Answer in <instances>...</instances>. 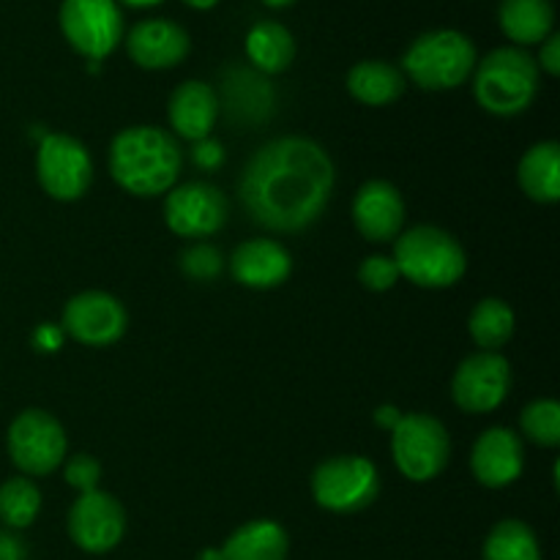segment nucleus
Listing matches in <instances>:
<instances>
[{
  "instance_id": "obj_8",
  "label": "nucleus",
  "mask_w": 560,
  "mask_h": 560,
  "mask_svg": "<svg viewBox=\"0 0 560 560\" xmlns=\"http://www.w3.org/2000/svg\"><path fill=\"white\" fill-rule=\"evenodd\" d=\"M5 446H9V457L22 474L31 476H49L58 470L66 459V430L52 413L47 410H22L9 427L5 435Z\"/></svg>"
},
{
  "instance_id": "obj_9",
  "label": "nucleus",
  "mask_w": 560,
  "mask_h": 560,
  "mask_svg": "<svg viewBox=\"0 0 560 560\" xmlns=\"http://www.w3.org/2000/svg\"><path fill=\"white\" fill-rule=\"evenodd\" d=\"M36 175L52 200L74 202L91 189L93 159L77 137L52 131L38 142Z\"/></svg>"
},
{
  "instance_id": "obj_40",
  "label": "nucleus",
  "mask_w": 560,
  "mask_h": 560,
  "mask_svg": "<svg viewBox=\"0 0 560 560\" xmlns=\"http://www.w3.org/2000/svg\"><path fill=\"white\" fill-rule=\"evenodd\" d=\"M262 3H266L268 9H288V5H293L295 0H262Z\"/></svg>"
},
{
  "instance_id": "obj_33",
  "label": "nucleus",
  "mask_w": 560,
  "mask_h": 560,
  "mask_svg": "<svg viewBox=\"0 0 560 560\" xmlns=\"http://www.w3.org/2000/svg\"><path fill=\"white\" fill-rule=\"evenodd\" d=\"M191 159H195L197 167H202V170L222 167V162H224L222 142H217V140H213V137H206V140H197L195 142V151H191Z\"/></svg>"
},
{
  "instance_id": "obj_10",
  "label": "nucleus",
  "mask_w": 560,
  "mask_h": 560,
  "mask_svg": "<svg viewBox=\"0 0 560 560\" xmlns=\"http://www.w3.org/2000/svg\"><path fill=\"white\" fill-rule=\"evenodd\" d=\"M58 20L71 49L96 63L124 38V14L115 0H63Z\"/></svg>"
},
{
  "instance_id": "obj_2",
  "label": "nucleus",
  "mask_w": 560,
  "mask_h": 560,
  "mask_svg": "<svg viewBox=\"0 0 560 560\" xmlns=\"http://www.w3.org/2000/svg\"><path fill=\"white\" fill-rule=\"evenodd\" d=\"M184 153L175 137L159 126H129L109 145V175L135 197L164 195L178 180Z\"/></svg>"
},
{
  "instance_id": "obj_24",
  "label": "nucleus",
  "mask_w": 560,
  "mask_h": 560,
  "mask_svg": "<svg viewBox=\"0 0 560 560\" xmlns=\"http://www.w3.org/2000/svg\"><path fill=\"white\" fill-rule=\"evenodd\" d=\"M246 58L260 74H282L295 58V38L284 25L262 20L246 33Z\"/></svg>"
},
{
  "instance_id": "obj_18",
  "label": "nucleus",
  "mask_w": 560,
  "mask_h": 560,
  "mask_svg": "<svg viewBox=\"0 0 560 560\" xmlns=\"http://www.w3.org/2000/svg\"><path fill=\"white\" fill-rule=\"evenodd\" d=\"M230 271L235 282L249 290L279 288L293 273V257L279 241L252 238L244 241L230 257Z\"/></svg>"
},
{
  "instance_id": "obj_30",
  "label": "nucleus",
  "mask_w": 560,
  "mask_h": 560,
  "mask_svg": "<svg viewBox=\"0 0 560 560\" xmlns=\"http://www.w3.org/2000/svg\"><path fill=\"white\" fill-rule=\"evenodd\" d=\"M224 257L217 246L211 244H195L180 255V271L195 282H211L222 273Z\"/></svg>"
},
{
  "instance_id": "obj_21",
  "label": "nucleus",
  "mask_w": 560,
  "mask_h": 560,
  "mask_svg": "<svg viewBox=\"0 0 560 560\" xmlns=\"http://www.w3.org/2000/svg\"><path fill=\"white\" fill-rule=\"evenodd\" d=\"M517 180L525 195L539 206L560 200V145L556 140L536 142L520 159Z\"/></svg>"
},
{
  "instance_id": "obj_25",
  "label": "nucleus",
  "mask_w": 560,
  "mask_h": 560,
  "mask_svg": "<svg viewBox=\"0 0 560 560\" xmlns=\"http://www.w3.org/2000/svg\"><path fill=\"white\" fill-rule=\"evenodd\" d=\"M224 107L230 115L244 120H262L271 113L273 93L268 82L262 80L260 71L244 69V66H233L224 71Z\"/></svg>"
},
{
  "instance_id": "obj_13",
  "label": "nucleus",
  "mask_w": 560,
  "mask_h": 560,
  "mask_svg": "<svg viewBox=\"0 0 560 560\" xmlns=\"http://www.w3.org/2000/svg\"><path fill=\"white\" fill-rule=\"evenodd\" d=\"M126 512L115 495L104 490L82 492L69 509V536L88 556L113 552L124 541Z\"/></svg>"
},
{
  "instance_id": "obj_34",
  "label": "nucleus",
  "mask_w": 560,
  "mask_h": 560,
  "mask_svg": "<svg viewBox=\"0 0 560 560\" xmlns=\"http://www.w3.org/2000/svg\"><path fill=\"white\" fill-rule=\"evenodd\" d=\"M539 69H545L550 77L560 74V36L558 33H550V36L541 42V52H539Z\"/></svg>"
},
{
  "instance_id": "obj_38",
  "label": "nucleus",
  "mask_w": 560,
  "mask_h": 560,
  "mask_svg": "<svg viewBox=\"0 0 560 560\" xmlns=\"http://www.w3.org/2000/svg\"><path fill=\"white\" fill-rule=\"evenodd\" d=\"M115 3H124L129 9H151V5L164 3V0H115Z\"/></svg>"
},
{
  "instance_id": "obj_37",
  "label": "nucleus",
  "mask_w": 560,
  "mask_h": 560,
  "mask_svg": "<svg viewBox=\"0 0 560 560\" xmlns=\"http://www.w3.org/2000/svg\"><path fill=\"white\" fill-rule=\"evenodd\" d=\"M375 419H377V424H381V427H388V430H394V427H397V421L402 419V413H397L394 408H381V410H377Z\"/></svg>"
},
{
  "instance_id": "obj_4",
  "label": "nucleus",
  "mask_w": 560,
  "mask_h": 560,
  "mask_svg": "<svg viewBox=\"0 0 560 560\" xmlns=\"http://www.w3.org/2000/svg\"><path fill=\"white\" fill-rule=\"evenodd\" d=\"M539 66L525 49H492L474 69V96L485 113L514 118L539 96Z\"/></svg>"
},
{
  "instance_id": "obj_11",
  "label": "nucleus",
  "mask_w": 560,
  "mask_h": 560,
  "mask_svg": "<svg viewBox=\"0 0 560 560\" xmlns=\"http://www.w3.org/2000/svg\"><path fill=\"white\" fill-rule=\"evenodd\" d=\"M512 388V364L501 353L479 350L457 366L452 377V397L465 413L485 416L501 408Z\"/></svg>"
},
{
  "instance_id": "obj_32",
  "label": "nucleus",
  "mask_w": 560,
  "mask_h": 560,
  "mask_svg": "<svg viewBox=\"0 0 560 560\" xmlns=\"http://www.w3.org/2000/svg\"><path fill=\"white\" fill-rule=\"evenodd\" d=\"M69 487H74L77 492H93L98 490V479H102V465L91 457V454H74V457L66 463L63 470Z\"/></svg>"
},
{
  "instance_id": "obj_7",
  "label": "nucleus",
  "mask_w": 560,
  "mask_h": 560,
  "mask_svg": "<svg viewBox=\"0 0 560 560\" xmlns=\"http://www.w3.org/2000/svg\"><path fill=\"white\" fill-rule=\"evenodd\" d=\"M381 495L375 463L359 454H345L320 463L312 474V498L331 514L364 512Z\"/></svg>"
},
{
  "instance_id": "obj_28",
  "label": "nucleus",
  "mask_w": 560,
  "mask_h": 560,
  "mask_svg": "<svg viewBox=\"0 0 560 560\" xmlns=\"http://www.w3.org/2000/svg\"><path fill=\"white\" fill-rule=\"evenodd\" d=\"M42 512V490L27 476L0 485V523L11 530L31 528Z\"/></svg>"
},
{
  "instance_id": "obj_5",
  "label": "nucleus",
  "mask_w": 560,
  "mask_h": 560,
  "mask_svg": "<svg viewBox=\"0 0 560 560\" xmlns=\"http://www.w3.org/2000/svg\"><path fill=\"white\" fill-rule=\"evenodd\" d=\"M402 69L424 91H452L468 82L476 69V47L465 33L452 27L427 31L402 58Z\"/></svg>"
},
{
  "instance_id": "obj_27",
  "label": "nucleus",
  "mask_w": 560,
  "mask_h": 560,
  "mask_svg": "<svg viewBox=\"0 0 560 560\" xmlns=\"http://www.w3.org/2000/svg\"><path fill=\"white\" fill-rule=\"evenodd\" d=\"M514 310L503 299H485L474 306L468 331L481 350L498 353V348L514 337Z\"/></svg>"
},
{
  "instance_id": "obj_16",
  "label": "nucleus",
  "mask_w": 560,
  "mask_h": 560,
  "mask_svg": "<svg viewBox=\"0 0 560 560\" xmlns=\"http://www.w3.org/2000/svg\"><path fill=\"white\" fill-rule=\"evenodd\" d=\"M191 49V38L173 20H142L126 36V52L140 69L162 71L184 63Z\"/></svg>"
},
{
  "instance_id": "obj_35",
  "label": "nucleus",
  "mask_w": 560,
  "mask_h": 560,
  "mask_svg": "<svg viewBox=\"0 0 560 560\" xmlns=\"http://www.w3.org/2000/svg\"><path fill=\"white\" fill-rule=\"evenodd\" d=\"M25 541L16 534L0 530V560H25Z\"/></svg>"
},
{
  "instance_id": "obj_6",
  "label": "nucleus",
  "mask_w": 560,
  "mask_h": 560,
  "mask_svg": "<svg viewBox=\"0 0 560 560\" xmlns=\"http://www.w3.org/2000/svg\"><path fill=\"white\" fill-rule=\"evenodd\" d=\"M392 457L405 479L427 485L446 470L452 457L448 430L430 413H402L392 430Z\"/></svg>"
},
{
  "instance_id": "obj_3",
  "label": "nucleus",
  "mask_w": 560,
  "mask_h": 560,
  "mask_svg": "<svg viewBox=\"0 0 560 560\" xmlns=\"http://www.w3.org/2000/svg\"><path fill=\"white\" fill-rule=\"evenodd\" d=\"M394 262L399 277L424 290L454 288L468 271L463 244L448 230L416 224L394 238Z\"/></svg>"
},
{
  "instance_id": "obj_1",
  "label": "nucleus",
  "mask_w": 560,
  "mask_h": 560,
  "mask_svg": "<svg viewBox=\"0 0 560 560\" xmlns=\"http://www.w3.org/2000/svg\"><path fill=\"white\" fill-rule=\"evenodd\" d=\"M334 191V162L310 137H279L246 162L238 195L257 224L301 233L326 211Z\"/></svg>"
},
{
  "instance_id": "obj_26",
  "label": "nucleus",
  "mask_w": 560,
  "mask_h": 560,
  "mask_svg": "<svg viewBox=\"0 0 560 560\" xmlns=\"http://www.w3.org/2000/svg\"><path fill=\"white\" fill-rule=\"evenodd\" d=\"M481 560H541L539 536L523 520H501L487 534Z\"/></svg>"
},
{
  "instance_id": "obj_23",
  "label": "nucleus",
  "mask_w": 560,
  "mask_h": 560,
  "mask_svg": "<svg viewBox=\"0 0 560 560\" xmlns=\"http://www.w3.org/2000/svg\"><path fill=\"white\" fill-rule=\"evenodd\" d=\"M348 91L366 107H388L405 93V74L386 60H361L348 71Z\"/></svg>"
},
{
  "instance_id": "obj_36",
  "label": "nucleus",
  "mask_w": 560,
  "mask_h": 560,
  "mask_svg": "<svg viewBox=\"0 0 560 560\" xmlns=\"http://www.w3.org/2000/svg\"><path fill=\"white\" fill-rule=\"evenodd\" d=\"M36 345H38V348H44V350L60 348V331L47 323V326H42L36 331Z\"/></svg>"
},
{
  "instance_id": "obj_17",
  "label": "nucleus",
  "mask_w": 560,
  "mask_h": 560,
  "mask_svg": "<svg viewBox=\"0 0 560 560\" xmlns=\"http://www.w3.org/2000/svg\"><path fill=\"white\" fill-rule=\"evenodd\" d=\"M355 230L372 244H388L405 228V200L388 180H366L353 200Z\"/></svg>"
},
{
  "instance_id": "obj_12",
  "label": "nucleus",
  "mask_w": 560,
  "mask_h": 560,
  "mask_svg": "<svg viewBox=\"0 0 560 560\" xmlns=\"http://www.w3.org/2000/svg\"><path fill=\"white\" fill-rule=\"evenodd\" d=\"M164 222L180 238H208L228 222V197L206 180H189L167 191Z\"/></svg>"
},
{
  "instance_id": "obj_15",
  "label": "nucleus",
  "mask_w": 560,
  "mask_h": 560,
  "mask_svg": "<svg viewBox=\"0 0 560 560\" xmlns=\"http://www.w3.org/2000/svg\"><path fill=\"white\" fill-rule=\"evenodd\" d=\"M525 452L523 441L509 427H492L481 432L470 452V470L487 490H503L523 476Z\"/></svg>"
},
{
  "instance_id": "obj_39",
  "label": "nucleus",
  "mask_w": 560,
  "mask_h": 560,
  "mask_svg": "<svg viewBox=\"0 0 560 560\" xmlns=\"http://www.w3.org/2000/svg\"><path fill=\"white\" fill-rule=\"evenodd\" d=\"M186 5H189V9H197V11H208V9H213V5L219 3V0H184Z\"/></svg>"
},
{
  "instance_id": "obj_14",
  "label": "nucleus",
  "mask_w": 560,
  "mask_h": 560,
  "mask_svg": "<svg viewBox=\"0 0 560 560\" xmlns=\"http://www.w3.org/2000/svg\"><path fill=\"white\" fill-rule=\"evenodd\" d=\"M129 328L126 306L104 290L77 293L63 310V331L85 348L115 345Z\"/></svg>"
},
{
  "instance_id": "obj_22",
  "label": "nucleus",
  "mask_w": 560,
  "mask_h": 560,
  "mask_svg": "<svg viewBox=\"0 0 560 560\" xmlns=\"http://www.w3.org/2000/svg\"><path fill=\"white\" fill-rule=\"evenodd\" d=\"M498 22L506 38L517 47L541 44L556 25V9L550 0H501Z\"/></svg>"
},
{
  "instance_id": "obj_29",
  "label": "nucleus",
  "mask_w": 560,
  "mask_h": 560,
  "mask_svg": "<svg viewBox=\"0 0 560 560\" xmlns=\"http://www.w3.org/2000/svg\"><path fill=\"white\" fill-rule=\"evenodd\" d=\"M520 427L530 443L556 448L560 443V405L556 399H534L520 416Z\"/></svg>"
},
{
  "instance_id": "obj_31",
  "label": "nucleus",
  "mask_w": 560,
  "mask_h": 560,
  "mask_svg": "<svg viewBox=\"0 0 560 560\" xmlns=\"http://www.w3.org/2000/svg\"><path fill=\"white\" fill-rule=\"evenodd\" d=\"M399 279L402 277H399V268L397 262H394V257L372 255L359 266V282L364 284L366 290H372V293H386V290H392Z\"/></svg>"
},
{
  "instance_id": "obj_19",
  "label": "nucleus",
  "mask_w": 560,
  "mask_h": 560,
  "mask_svg": "<svg viewBox=\"0 0 560 560\" xmlns=\"http://www.w3.org/2000/svg\"><path fill=\"white\" fill-rule=\"evenodd\" d=\"M170 126L184 140L197 142L211 137L213 124L219 118V96L208 82L186 80L173 91L167 104Z\"/></svg>"
},
{
  "instance_id": "obj_20",
  "label": "nucleus",
  "mask_w": 560,
  "mask_h": 560,
  "mask_svg": "<svg viewBox=\"0 0 560 560\" xmlns=\"http://www.w3.org/2000/svg\"><path fill=\"white\" fill-rule=\"evenodd\" d=\"M219 560H288V530L273 520H252L235 528L219 547Z\"/></svg>"
}]
</instances>
